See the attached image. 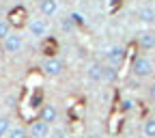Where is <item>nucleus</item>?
<instances>
[{
	"instance_id": "1",
	"label": "nucleus",
	"mask_w": 155,
	"mask_h": 138,
	"mask_svg": "<svg viewBox=\"0 0 155 138\" xmlns=\"http://www.w3.org/2000/svg\"><path fill=\"white\" fill-rule=\"evenodd\" d=\"M153 61L149 56H136L134 61H131V73L136 78H149L153 73Z\"/></svg>"
},
{
	"instance_id": "2",
	"label": "nucleus",
	"mask_w": 155,
	"mask_h": 138,
	"mask_svg": "<svg viewBox=\"0 0 155 138\" xmlns=\"http://www.w3.org/2000/svg\"><path fill=\"white\" fill-rule=\"evenodd\" d=\"M7 19H9V24L17 30V28H24V26H28V22H30V15H28V11H26V7H13L9 13H7Z\"/></svg>"
},
{
	"instance_id": "3",
	"label": "nucleus",
	"mask_w": 155,
	"mask_h": 138,
	"mask_svg": "<svg viewBox=\"0 0 155 138\" xmlns=\"http://www.w3.org/2000/svg\"><path fill=\"white\" fill-rule=\"evenodd\" d=\"M125 48H121V45H110L106 52H104V58H106V63L108 65H112V67H121L123 65V61H125Z\"/></svg>"
},
{
	"instance_id": "4",
	"label": "nucleus",
	"mask_w": 155,
	"mask_h": 138,
	"mask_svg": "<svg viewBox=\"0 0 155 138\" xmlns=\"http://www.w3.org/2000/svg\"><path fill=\"white\" fill-rule=\"evenodd\" d=\"M2 50L7 54H19L24 50V37L19 35V32H11L5 41H2Z\"/></svg>"
},
{
	"instance_id": "5",
	"label": "nucleus",
	"mask_w": 155,
	"mask_h": 138,
	"mask_svg": "<svg viewBox=\"0 0 155 138\" xmlns=\"http://www.w3.org/2000/svg\"><path fill=\"white\" fill-rule=\"evenodd\" d=\"M63 69H65V65H63V61L61 58H45V63L41 65V73L43 76H48V78H58L63 73Z\"/></svg>"
},
{
	"instance_id": "6",
	"label": "nucleus",
	"mask_w": 155,
	"mask_h": 138,
	"mask_svg": "<svg viewBox=\"0 0 155 138\" xmlns=\"http://www.w3.org/2000/svg\"><path fill=\"white\" fill-rule=\"evenodd\" d=\"M28 134H30V138H48L50 136V123L41 121L37 116V119L28 121Z\"/></svg>"
},
{
	"instance_id": "7",
	"label": "nucleus",
	"mask_w": 155,
	"mask_h": 138,
	"mask_svg": "<svg viewBox=\"0 0 155 138\" xmlns=\"http://www.w3.org/2000/svg\"><path fill=\"white\" fill-rule=\"evenodd\" d=\"M48 22H45V17H30V22H28V30L32 37H39V39H45L48 37Z\"/></svg>"
},
{
	"instance_id": "8",
	"label": "nucleus",
	"mask_w": 155,
	"mask_h": 138,
	"mask_svg": "<svg viewBox=\"0 0 155 138\" xmlns=\"http://www.w3.org/2000/svg\"><path fill=\"white\" fill-rule=\"evenodd\" d=\"M39 119L41 121H45V123H56L58 121V108L54 106V104H45L41 110H39Z\"/></svg>"
},
{
	"instance_id": "9",
	"label": "nucleus",
	"mask_w": 155,
	"mask_h": 138,
	"mask_svg": "<svg viewBox=\"0 0 155 138\" xmlns=\"http://www.w3.org/2000/svg\"><path fill=\"white\" fill-rule=\"evenodd\" d=\"M138 48L144 50V52H149V50L155 48V30H144V32H140V37H138Z\"/></svg>"
},
{
	"instance_id": "10",
	"label": "nucleus",
	"mask_w": 155,
	"mask_h": 138,
	"mask_svg": "<svg viewBox=\"0 0 155 138\" xmlns=\"http://www.w3.org/2000/svg\"><path fill=\"white\" fill-rule=\"evenodd\" d=\"M86 76H88V80L95 82V84L104 82V65L101 63H91L88 69H86Z\"/></svg>"
},
{
	"instance_id": "11",
	"label": "nucleus",
	"mask_w": 155,
	"mask_h": 138,
	"mask_svg": "<svg viewBox=\"0 0 155 138\" xmlns=\"http://www.w3.org/2000/svg\"><path fill=\"white\" fill-rule=\"evenodd\" d=\"M39 11L43 17H54L58 13V0H39Z\"/></svg>"
},
{
	"instance_id": "12",
	"label": "nucleus",
	"mask_w": 155,
	"mask_h": 138,
	"mask_svg": "<svg viewBox=\"0 0 155 138\" xmlns=\"http://www.w3.org/2000/svg\"><path fill=\"white\" fill-rule=\"evenodd\" d=\"M138 19L142 24H155V7L153 5H144L138 9Z\"/></svg>"
},
{
	"instance_id": "13",
	"label": "nucleus",
	"mask_w": 155,
	"mask_h": 138,
	"mask_svg": "<svg viewBox=\"0 0 155 138\" xmlns=\"http://www.w3.org/2000/svg\"><path fill=\"white\" fill-rule=\"evenodd\" d=\"M41 54H43L45 58H54V56L58 54V43H56V39H50V37L43 39V43H41Z\"/></svg>"
},
{
	"instance_id": "14",
	"label": "nucleus",
	"mask_w": 155,
	"mask_h": 138,
	"mask_svg": "<svg viewBox=\"0 0 155 138\" xmlns=\"http://www.w3.org/2000/svg\"><path fill=\"white\" fill-rule=\"evenodd\" d=\"M28 106L32 108V110H41L45 104H43V91L41 89H35L32 93H30V97H28Z\"/></svg>"
},
{
	"instance_id": "15",
	"label": "nucleus",
	"mask_w": 155,
	"mask_h": 138,
	"mask_svg": "<svg viewBox=\"0 0 155 138\" xmlns=\"http://www.w3.org/2000/svg\"><path fill=\"white\" fill-rule=\"evenodd\" d=\"M142 134L144 138H155V116H147L142 121Z\"/></svg>"
},
{
	"instance_id": "16",
	"label": "nucleus",
	"mask_w": 155,
	"mask_h": 138,
	"mask_svg": "<svg viewBox=\"0 0 155 138\" xmlns=\"http://www.w3.org/2000/svg\"><path fill=\"white\" fill-rule=\"evenodd\" d=\"M119 80V67H112V65H104V82H116Z\"/></svg>"
},
{
	"instance_id": "17",
	"label": "nucleus",
	"mask_w": 155,
	"mask_h": 138,
	"mask_svg": "<svg viewBox=\"0 0 155 138\" xmlns=\"http://www.w3.org/2000/svg\"><path fill=\"white\" fill-rule=\"evenodd\" d=\"M75 22H73V17L71 15H65V17H61V28L65 30V32H73L75 30Z\"/></svg>"
},
{
	"instance_id": "18",
	"label": "nucleus",
	"mask_w": 155,
	"mask_h": 138,
	"mask_svg": "<svg viewBox=\"0 0 155 138\" xmlns=\"http://www.w3.org/2000/svg\"><path fill=\"white\" fill-rule=\"evenodd\" d=\"M11 28H13V26L9 24V19H2V17H0V41H5V39L13 32Z\"/></svg>"
},
{
	"instance_id": "19",
	"label": "nucleus",
	"mask_w": 155,
	"mask_h": 138,
	"mask_svg": "<svg viewBox=\"0 0 155 138\" xmlns=\"http://www.w3.org/2000/svg\"><path fill=\"white\" fill-rule=\"evenodd\" d=\"M7 138H30V134H28V130L15 125V127H11V132H9V136H7Z\"/></svg>"
},
{
	"instance_id": "20",
	"label": "nucleus",
	"mask_w": 155,
	"mask_h": 138,
	"mask_svg": "<svg viewBox=\"0 0 155 138\" xmlns=\"http://www.w3.org/2000/svg\"><path fill=\"white\" fill-rule=\"evenodd\" d=\"M11 119H7V116H2L0 119V138H7L9 136V132H11Z\"/></svg>"
},
{
	"instance_id": "21",
	"label": "nucleus",
	"mask_w": 155,
	"mask_h": 138,
	"mask_svg": "<svg viewBox=\"0 0 155 138\" xmlns=\"http://www.w3.org/2000/svg\"><path fill=\"white\" fill-rule=\"evenodd\" d=\"M52 138H69V132H67L65 127H61V130H56V132L52 134Z\"/></svg>"
},
{
	"instance_id": "22",
	"label": "nucleus",
	"mask_w": 155,
	"mask_h": 138,
	"mask_svg": "<svg viewBox=\"0 0 155 138\" xmlns=\"http://www.w3.org/2000/svg\"><path fill=\"white\" fill-rule=\"evenodd\" d=\"M69 15L73 17V22H75L78 26H82V24H84V19H82V15H80V13H69Z\"/></svg>"
},
{
	"instance_id": "23",
	"label": "nucleus",
	"mask_w": 155,
	"mask_h": 138,
	"mask_svg": "<svg viewBox=\"0 0 155 138\" xmlns=\"http://www.w3.org/2000/svg\"><path fill=\"white\" fill-rule=\"evenodd\" d=\"M131 108H134V102L131 99H125L123 102V110H131Z\"/></svg>"
},
{
	"instance_id": "24",
	"label": "nucleus",
	"mask_w": 155,
	"mask_h": 138,
	"mask_svg": "<svg viewBox=\"0 0 155 138\" xmlns=\"http://www.w3.org/2000/svg\"><path fill=\"white\" fill-rule=\"evenodd\" d=\"M149 95H151V99H155V82L149 86Z\"/></svg>"
},
{
	"instance_id": "25",
	"label": "nucleus",
	"mask_w": 155,
	"mask_h": 138,
	"mask_svg": "<svg viewBox=\"0 0 155 138\" xmlns=\"http://www.w3.org/2000/svg\"><path fill=\"white\" fill-rule=\"evenodd\" d=\"M110 138H123V136H119V134H112V136H110Z\"/></svg>"
},
{
	"instance_id": "26",
	"label": "nucleus",
	"mask_w": 155,
	"mask_h": 138,
	"mask_svg": "<svg viewBox=\"0 0 155 138\" xmlns=\"http://www.w3.org/2000/svg\"><path fill=\"white\" fill-rule=\"evenodd\" d=\"M88 138H104V136H88Z\"/></svg>"
},
{
	"instance_id": "27",
	"label": "nucleus",
	"mask_w": 155,
	"mask_h": 138,
	"mask_svg": "<svg viewBox=\"0 0 155 138\" xmlns=\"http://www.w3.org/2000/svg\"><path fill=\"white\" fill-rule=\"evenodd\" d=\"M0 15H2V7H0Z\"/></svg>"
},
{
	"instance_id": "28",
	"label": "nucleus",
	"mask_w": 155,
	"mask_h": 138,
	"mask_svg": "<svg viewBox=\"0 0 155 138\" xmlns=\"http://www.w3.org/2000/svg\"><path fill=\"white\" fill-rule=\"evenodd\" d=\"M65 2H71V0H65Z\"/></svg>"
}]
</instances>
